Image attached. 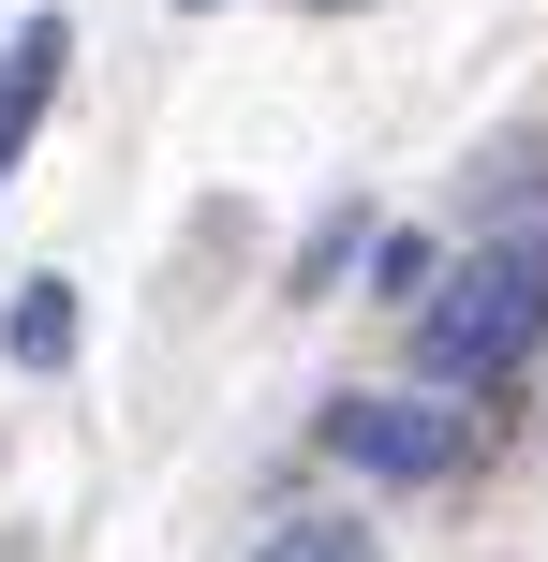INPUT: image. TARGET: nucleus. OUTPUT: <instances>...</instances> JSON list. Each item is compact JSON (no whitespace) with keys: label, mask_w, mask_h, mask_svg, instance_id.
I'll list each match as a JSON object with an SVG mask.
<instances>
[{"label":"nucleus","mask_w":548,"mask_h":562,"mask_svg":"<svg viewBox=\"0 0 548 562\" xmlns=\"http://www.w3.org/2000/svg\"><path fill=\"white\" fill-rule=\"evenodd\" d=\"M534 326H548V237L474 252L460 281H445V311H430V370H445V385H490V370L534 356Z\"/></svg>","instance_id":"obj_1"},{"label":"nucleus","mask_w":548,"mask_h":562,"mask_svg":"<svg viewBox=\"0 0 548 562\" xmlns=\"http://www.w3.org/2000/svg\"><path fill=\"white\" fill-rule=\"evenodd\" d=\"M326 445H342L356 474L415 488V474H445V459H460V415H445V400H342V415H326Z\"/></svg>","instance_id":"obj_2"},{"label":"nucleus","mask_w":548,"mask_h":562,"mask_svg":"<svg viewBox=\"0 0 548 562\" xmlns=\"http://www.w3.org/2000/svg\"><path fill=\"white\" fill-rule=\"evenodd\" d=\"M59 59H75V30H59V15H15V45H0V178L30 164V134H45Z\"/></svg>","instance_id":"obj_3"},{"label":"nucleus","mask_w":548,"mask_h":562,"mask_svg":"<svg viewBox=\"0 0 548 562\" xmlns=\"http://www.w3.org/2000/svg\"><path fill=\"white\" fill-rule=\"evenodd\" d=\"M75 356V281H15V370H59Z\"/></svg>","instance_id":"obj_4"},{"label":"nucleus","mask_w":548,"mask_h":562,"mask_svg":"<svg viewBox=\"0 0 548 562\" xmlns=\"http://www.w3.org/2000/svg\"><path fill=\"white\" fill-rule=\"evenodd\" d=\"M253 562H371V533H342V518H282Z\"/></svg>","instance_id":"obj_5"},{"label":"nucleus","mask_w":548,"mask_h":562,"mask_svg":"<svg viewBox=\"0 0 548 562\" xmlns=\"http://www.w3.org/2000/svg\"><path fill=\"white\" fill-rule=\"evenodd\" d=\"M178 15H208V0H178Z\"/></svg>","instance_id":"obj_6"}]
</instances>
